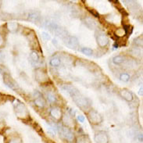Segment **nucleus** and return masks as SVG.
<instances>
[{
    "label": "nucleus",
    "mask_w": 143,
    "mask_h": 143,
    "mask_svg": "<svg viewBox=\"0 0 143 143\" xmlns=\"http://www.w3.org/2000/svg\"><path fill=\"white\" fill-rule=\"evenodd\" d=\"M65 90L70 95L71 98L73 99L75 104L83 110H86L90 106V102L87 98H85L84 95L79 92L76 88L72 86H65Z\"/></svg>",
    "instance_id": "obj_1"
},
{
    "label": "nucleus",
    "mask_w": 143,
    "mask_h": 143,
    "mask_svg": "<svg viewBox=\"0 0 143 143\" xmlns=\"http://www.w3.org/2000/svg\"><path fill=\"white\" fill-rule=\"evenodd\" d=\"M35 77L36 79V81L41 84H44L49 81V76H48L47 73L41 69V68H38L35 70Z\"/></svg>",
    "instance_id": "obj_2"
},
{
    "label": "nucleus",
    "mask_w": 143,
    "mask_h": 143,
    "mask_svg": "<svg viewBox=\"0 0 143 143\" xmlns=\"http://www.w3.org/2000/svg\"><path fill=\"white\" fill-rule=\"evenodd\" d=\"M88 117L90 123H91L92 124H99L103 121V117L95 109L89 110L88 114Z\"/></svg>",
    "instance_id": "obj_3"
},
{
    "label": "nucleus",
    "mask_w": 143,
    "mask_h": 143,
    "mask_svg": "<svg viewBox=\"0 0 143 143\" xmlns=\"http://www.w3.org/2000/svg\"><path fill=\"white\" fill-rule=\"evenodd\" d=\"M15 112L17 117L22 119H25L28 116V111L27 109V107L22 103H18L17 106H15Z\"/></svg>",
    "instance_id": "obj_4"
},
{
    "label": "nucleus",
    "mask_w": 143,
    "mask_h": 143,
    "mask_svg": "<svg viewBox=\"0 0 143 143\" xmlns=\"http://www.w3.org/2000/svg\"><path fill=\"white\" fill-rule=\"evenodd\" d=\"M64 42L66 44V45L70 48L71 49H77L78 46H79V42H78V39L74 37V36H67L64 38Z\"/></svg>",
    "instance_id": "obj_5"
},
{
    "label": "nucleus",
    "mask_w": 143,
    "mask_h": 143,
    "mask_svg": "<svg viewBox=\"0 0 143 143\" xmlns=\"http://www.w3.org/2000/svg\"><path fill=\"white\" fill-rule=\"evenodd\" d=\"M4 82L6 84V86H8L9 88L16 91L17 89L19 88V86L17 85V83L14 81V79H13L9 74H4V77H3Z\"/></svg>",
    "instance_id": "obj_6"
},
{
    "label": "nucleus",
    "mask_w": 143,
    "mask_h": 143,
    "mask_svg": "<svg viewBox=\"0 0 143 143\" xmlns=\"http://www.w3.org/2000/svg\"><path fill=\"white\" fill-rule=\"evenodd\" d=\"M96 41H97V43H98L99 46L103 48V47H105V46H106L108 45V43H109V38L104 33H100L97 36Z\"/></svg>",
    "instance_id": "obj_7"
},
{
    "label": "nucleus",
    "mask_w": 143,
    "mask_h": 143,
    "mask_svg": "<svg viewBox=\"0 0 143 143\" xmlns=\"http://www.w3.org/2000/svg\"><path fill=\"white\" fill-rule=\"evenodd\" d=\"M95 140L97 143H108V136L105 132L100 131L95 135Z\"/></svg>",
    "instance_id": "obj_8"
},
{
    "label": "nucleus",
    "mask_w": 143,
    "mask_h": 143,
    "mask_svg": "<svg viewBox=\"0 0 143 143\" xmlns=\"http://www.w3.org/2000/svg\"><path fill=\"white\" fill-rule=\"evenodd\" d=\"M50 115L56 120H59L62 118V111L59 107H53L50 110Z\"/></svg>",
    "instance_id": "obj_9"
},
{
    "label": "nucleus",
    "mask_w": 143,
    "mask_h": 143,
    "mask_svg": "<svg viewBox=\"0 0 143 143\" xmlns=\"http://www.w3.org/2000/svg\"><path fill=\"white\" fill-rule=\"evenodd\" d=\"M61 133L63 136L68 141H71L74 138V135L72 131H70L69 128H67V127H63L61 128Z\"/></svg>",
    "instance_id": "obj_10"
},
{
    "label": "nucleus",
    "mask_w": 143,
    "mask_h": 143,
    "mask_svg": "<svg viewBox=\"0 0 143 143\" xmlns=\"http://www.w3.org/2000/svg\"><path fill=\"white\" fill-rule=\"evenodd\" d=\"M120 95L122 98H124L126 101H128V102H131L134 99L133 94L130 91H128V89H122L120 91Z\"/></svg>",
    "instance_id": "obj_11"
},
{
    "label": "nucleus",
    "mask_w": 143,
    "mask_h": 143,
    "mask_svg": "<svg viewBox=\"0 0 143 143\" xmlns=\"http://www.w3.org/2000/svg\"><path fill=\"white\" fill-rule=\"evenodd\" d=\"M27 18L30 22H37L40 19V13L38 11H30L27 15Z\"/></svg>",
    "instance_id": "obj_12"
},
{
    "label": "nucleus",
    "mask_w": 143,
    "mask_h": 143,
    "mask_svg": "<svg viewBox=\"0 0 143 143\" xmlns=\"http://www.w3.org/2000/svg\"><path fill=\"white\" fill-rule=\"evenodd\" d=\"M85 25H86L88 28H90V29H95V27H96V26H97L96 22L95 21L94 19H92V18L90 17H85Z\"/></svg>",
    "instance_id": "obj_13"
},
{
    "label": "nucleus",
    "mask_w": 143,
    "mask_h": 143,
    "mask_svg": "<svg viewBox=\"0 0 143 143\" xmlns=\"http://www.w3.org/2000/svg\"><path fill=\"white\" fill-rule=\"evenodd\" d=\"M63 124H64L67 128H70V127H72L74 125V120H73L72 117H70V115L68 114H66L64 116H63Z\"/></svg>",
    "instance_id": "obj_14"
},
{
    "label": "nucleus",
    "mask_w": 143,
    "mask_h": 143,
    "mask_svg": "<svg viewBox=\"0 0 143 143\" xmlns=\"http://www.w3.org/2000/svg\"><path fill=\"white\" fill-rule=\"evenodd\" d=\"M7 29L11 31V32H16L18 30V24L17 22H13V21H9L6 24Z\"/></svg>",
    "instance_id": "obj_15"
},
{
    "label": "nucleus",
    "mask_w": 143,
    "mask_h": 143,
    "mask_svg": "<svg viewBox=\"0 0 143 143\" xmlns=\"http://www.w3.org/2000/svg\"><path fill=\"white\" fill-rule=\"evenodd\" d=\"M35 104L39 108H44L45 106L46 102H45V99L42 96L38 95V96L35 99Z\"/></svg>",
    "instance_id": "obj_16"
},
{
    "label": "nucleus",
    "mask_w": 143,
    "mask_h": 143,
    "mask_svg": "<svg viewBox=\"0 0 143 143\" xmlns=\"http://www.w3.org/2000/svg\"><path fill=\"white\" fill-rule=\"evenodd\" d=\"M125 58L124 56H116L114 59H113V63H114V64L116 65H120V64H122V63H124L125 62Z\"/></svg>",
    "instance_id": "obj_17"
},
{
    "label": "nucleus",
    "mask_w": 143,
    "mask_h": 143,
    "mask_svg": "<svg viewBox=\"0 0 143 143\" xmlns=\"http://www.w3.org/2000/svg\"><path fill=\"white\" fill-rule=\"evenodd\" d=\"M30 59L32 60L33 62L35 63H37L39 61V55H38V53L36 51V50H32L31 53H30Z\"/></svg>",
    "instance_id": "obj_18"
},
{
    "label": "nucleus",
    "mask_w": 143,
    "mask_h": 143,
    "mask_svg": "<svg viewBox=\"0 0 143 143\" xmlns=\"http://www.w3.org/2000/svg\"><path fill=\"white\" fill-rule=\"evenodd\" d=\"M131 53L135 57H139L141 55V49L139 47H134L131 49Z\"/></svg>",
    "instance_id": "obj_19"
},
{
    "label": "nucleus",
    "mask_w": 143,
    "mask_h": 143,
    "mask_svg": "<svg viewBox=\"0 0 143 143\" xmlns=\"http://www.w3.org/2000/svg\"><path fill=\"white\" fill-rule=\"evenodd\" d=\"M49 63L52 67H59L61 64V60H60V59H59L57 57H54L49 61Z\"/></svg>",
    "instance_id": "obj_20"
},
{
    "label": "nucleus",
    "mask_w": 143,
    "mask_h": 143,
    "mask_svg": "<svg viewBox=\"0 0 143 143\" xmlns=\"http://www.w3.org/2000/svg\"><path fill=\"white\" fill-rule=\"evenodd\" d=\"M46 96H47L48 101H49V103H51L56 102V98L55 96V95L52 91H48L46 93Z\"/></svg>",
    "instance_id": "obj_21"
},
{
    "label": "nucleus",
    "mask_w": 143,
    "mask_h": 143,
    "mask_svg": "<svg viewBox=\"0 0 143 143\" xmlns=\"http://www.w3.org/2000/svg\"><path fill=\"white\" fill-rule=\"evenodd\" d=\"M81 52L88 56H91L93 55V50L91 49H90V48H87V47H83L82 49H81Z\"/></svg>",
    "instance_id": "obj_22"
},
{
    "label": "nucleus",
    "mask_w": 143,
    "mask_h": 143,
    "mask_svg": "<svg viewBox=\"0 0 143 143\" xmlns=\"http://www.w3.org/2000/svg\"><path fill=\"white\" fill-rule=\"evenodd\" d=\"M76 143H90V141H89V139L87 136L81 135L77 138Z\"/></svg>",
    "instance_id": "obj_23"
},
{
    "label": "nucleus",
    "mask_w": 143,
    "mask_h": 143,
    "mask_svg": "<svg viewBox=\"0 0 143 143\" xmlns=\"http://www.w3.org/2000/svg\"><path fill=\"white\" fill-rule=\"evenodd\" d=\"M130 78H131L130 75L127 73H122L120 75V79L124 82H128L130 80Z\"/></svg>",
    "instance_id": "obj_24"
},
{
    "label": "nucleus",
    "mask_w": 143,
    "mask_h": 143,
    "mask_svg": "<svg viewBox=\"0 0 143 143\" xmlns=\"http://www.w3.org/2000/svg\"><path fill=\"white\" fill-rule=\"evenodd\" d=\"M134 43L136 45V47H139V48L141 47V46H142V38L141 37H138V38H135V40L134 41Z\"/></svg>",
    "instance_id": "obj_25"
},
{
    "label": "nucleus",
    "mask_w": 143,
    "mask_h": 143,
    "mask_svg": "<svg viewBox=\"0 0 143 143\" xmlns=\"http://www.w3.org/2000/svg\"><path fill=\"white\" fill-rule=\"evenodd\" d=\"M42 38L43 40L45 41H49L51 39V36L49 33L45 32V31H43V32H42Z\"/></svg>",
    "instance_id": "obj_26"
},
{
    "label": "nucleus",
    "mask_w": 143,
    "mask_h": 143,
    "mask_svg": "<svg viewBox=\"0 0 143 143\" xmlns=\"http://www.w3.org/2000/svg\"><path fill=\"white\" fill-rule=\"evenodd\" d=\"M116 35L119 36V37H121V36H124L125 35V31L124 30V28H119L116 30Z\"/></svg>",
    "instance_id": "obj_27"
},
{
    "label": "nucleus",
    "mask_w": 143,
    "mask_h": 143,
    "mask_svg": "<svg viewBox=\"0 0 143 143\" xmlns=\"http://www.w3.org/2000/svg\"><path fill=\"white\" fill-rule=\"evenodd\" d=\"M9 143H21V140L17 138H12Z\"/></svg>",
    "instance_id": "obj_28"
},
{
    "label": "nucleus",
    "mask_w": 143,
    "mask_h": 143,
    "mask_svg": "<svg viewBox=\"0 0 143 143\" xmlns=\"http://www.w3.org/2000/svg\"><path fill=\"white\" fill-rule=\"evenodd\" d=\"M4 45V38L3 35L0 33V47H2Z\"/></svg>",
    "instance_id": "obj_29"
},
{
    "label": "nucleus",
    "mask_w": 143,
    "mask_h": 143,
    "mask_svg": "<svg viewBox=\"0 0 143 143\" xmlns=\"http://www.w3.org/2000/svg\"><path fill=\"white\" fill-rule=\"evenodd\" d=\"M77 120H78V121H80L81 123H84L85 122V117L82 116V115H79L77 117Z\"/></svg>",
    "instance_id": "obj_30"
},
{
    "label": "nucleus",
    "mask_w": 143,
    "mask_h": 143,
    "mask_svg": "<svg viewBox=\"0 0 143 143\" xmlns=\"http://www.w3.org/2000/svg\"><path fill=\"white\" fill-rule=\"evenodd\" d=\"M90 12L95 16V17H99V13H97V12H95L94 9H91V10H90Z\"/></svg>",
    "instance_id": "obj_31"
},
{
    "label": "nucleus",
    "mask_w": 143,
    "mask_h": 143,
    "mask_svg": "<svg viewBox=\"0 0 143 143\" xmlns=\"http://www.w3.org/2000/svg\"><path fill=\"white\" fill-rule=\"evenodd\" d=\"M3 59H4V55L3 54V53L0 52V63H2L3 61Z\"/></svg>",
    "instance_id": "obj_32"
},
{
    "label": "nucleus",
    "mask_w": 143,
    "mask_h": 143,
    "mask_svg": "<svg viewBox=\"0 0 143 143\" xmlns=\"http://www.w3.org/2000/svg\"><path fill=\"white\" fill-rule=\"evenodd\" d=\"M138 94H139V95H142V86H141V88L139 89V92H138Z\"/></svg>",
    "instance_id": "obj_33"
}]
</instances>
